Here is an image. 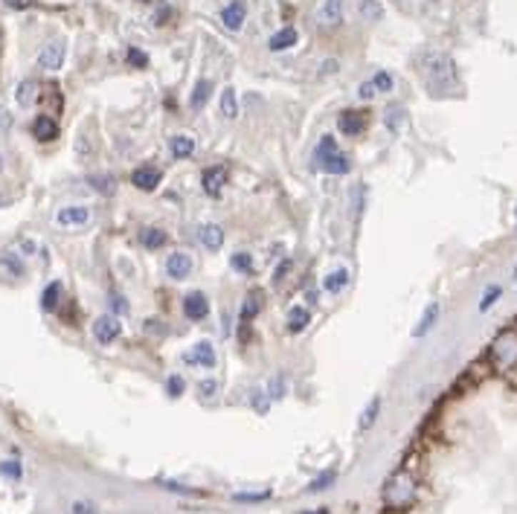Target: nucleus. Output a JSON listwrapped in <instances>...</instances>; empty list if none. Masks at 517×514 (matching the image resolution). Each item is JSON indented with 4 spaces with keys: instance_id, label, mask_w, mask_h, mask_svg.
Segmentation results:
<instances>
[{
    "instance_id": "1",
    "label": "nucleus",
    "mask_w": 517,
    "mask_h": 514,
    "mask_svg": "<svg viewBox=\"0 0 517 514\" xmlns=\"http://www.w3.org/2000/svg\"><path fill=\"white\" fill-rule=\"evenodd\" d=\"M421 73H424L430 94H436V96L451 91L453 81H456V67H453L451 56H445V53H427L421 59Z\"/></svg>"
},
{
    "instance_id": "2",
    "label": "nucleus",
    "mask_w": 517,
    "mask_h": 514,
    "mask_svg": "<svg viewBox=\"0 0 517 514\" xmlns=\"http://www.w3.org/2000/svg\"><path fill=\"white\" fill-rule=\"evenodd\" d=\"M488 363L494 372H511L517 366V328H503L488 346Z\"/></svg>"
},
{
    "instance_id": "3",
    "label": "nucleus",
    "mask_w": 517,
    "mask_h": 514,
    "mask_svg": "<svg viewBox=\"0 0 517 514\" xmlns=\"http://www.w3.org/2000/svg\"><path fill=\"white\" fill-rule=\"evenodd\" d=\"M418 494V483L416 477L410 474V470H396V474L386 480L383 485V503L390 505V508H407Z\"/></svg>"
},
{
    "instance_id": "4",
    "label": "nucleus",
    "mask_w": 517,
    "mask_h": 514,
    "mask_svg": "<svg viewBox=\"0 0 517 514\" xmlns=\"http://www.w3.org/2000/svg\"><path fill=\"white\" fill-rule=\"evenodd\" d=\"M64 56H67L64 41H50V44L38 53V67H41V70H47V73H56V70H61Z\"/></svg>"
},
{
    "instance_id": "5",
    "label": "nucleus",
    "mask_w": 517,
    "mask_h": 514,
    "mask_svg": "<svg viewBox=\"0 0 517 514\" xmlns=\"http://www.w3.org/2000/svg\"><path fill=\"white\" fill-rule=\"evenodd\" d=\"M119 334H122L119 317H114V314L96 317V323H94V337H96V343H102V346H111V343H114Z\"/></svg>"
},
{
    "instance_id": "6",
    "label": "nucleus",
    "mask_w": 517,
    "mask_h": 514,
    "mask_svg": "<svg viewBox=\"0 0 517 514\" xmlns=\"http://www.w3.org/2000/svg\"><path fill=\"white\" fill-rule=\"evenodd\" d=\"M366 125H369V114L366 111H343L337 116V128L343 134H349V137H358L366 131Z\"/></svg>"
},
{
    "instance_id": "7",
    "label": "nucleus",
    "mask_w": 517,
    "mask_h": 514,
    "mask_svg": "<svg viewBox=\"0 0 517 514\" xmlns=\"http://www.w3.org/2000/svg\"><path fill=\"white\" fill-rule=\"evenodd\" d=\"M227 178H230L227 166H212V168H204V175H201V186H204V192H206V195L219 198V195H221V189H224V183H227Z\"/></svg>"
},
{
    "instance_id": "8",
    "label": "nucleus",
    "mask_w": 517,
    "mask_h": 514,
    "mask_svg": "<svg viewBox=\"0 0 517 514\" xmlns=\"http://www.w3.org/2000/svg\"><path fill=\"white\" fill-rule=\"evenodd\" d=\"M88 221H91V209L81 206V203L64 206V209H59V216H56V224H59V227H84Z\"/></svg>"
},
{
    "instance_id": "9",
    "label": "nucleus",
    "mask_w": 517,
    "mask_h": 514,
    "mask_svg": "<svg viewBox=\"0 0 517 514\" xmlns=\"http://www.w3.org/2000/svg\"><path fill=\"white\" fill-rule=\"evenodd\" d=\"M184 361L189 363V366H204V369H212L215 366V349H212V343H206V340H201L198 346H192V352H186L184 355Z\"/></svg>"
},
{
    "instance_id": "10",
    "label": "nucleus",
    "mask_w": 517,
    "mask_h": 514,
    "mask_svg": "<svg viewBox=\"0 0 517 514\" xmlns=\"http://www.w3.org/2000/svg\"><path fill=\"white\" fill-rule=\"evenodd\" d=\"M160 181H163V175H160V168H154V166H143V168L131 171V183L137 189H143V192H154L160 186Z\"/></svg>"
},
{
    "instance_id": "11",
    "label": "nucleus",
    "mask_w": 517,
    "mask_h": 514,
    "mask_svg": "<svg viewBox=\"0 0 517 514\" xmlns=\"http://www.w3.org/2000/svg\"><path fill=\"white\" fill-rule=\"evenodd\" d=\"M393 91V76L390 73H375L372 79H366L363 84H361V96L363 99H372L375 94H390Z\"/></svg>"
},
{
    "instance_id": "12",
    "label": "nucleus",
    "mask_w": 517,
    "mask_h": 514,
    "mask_svg": "<svg viewBox=\"0 0 517 514\" xmlns=\"http://www.w3.org/2000/svg\"><path fill=\"white\" fill-rule=\"evenodd\" d=\"M166 273L171 276V279H186L189 273H192V256L189 253H171L169 259H166Z\"/></svg>"
},
{
    "instance_id": "13",
    "label": "nucleus",
    "mask_w": 517,
    "mask_h": 514,
    "mask_svg": "<svg viewBox=\"0 0 517 514\" xmlns=\"http://www.w3.org/2000/svg\"><path fill=\"white\" fill-rule=\"evenodd\" d=\"M244 18H247V6H244V0H233V4H227L221 9V21L230 32H239L244 26Z\"/></svg>"
},
{
    "instance_id": "14",
    "label": "nucleus",
    "mask_w": 517,
    "mask_h": 514,
    "mask_svg": "<svg viewBox=\"0 0 517 514\" xmlns=\"http://www.w3.org/2000/svg\"><path fill=\"white\" fill-rule=\"evenodd\" d=\"M32 134H35V140H41V143H50V140L59 137V125H56L53 116L41 114V116L32 119Z\"/></svg>"
},
{
    "instance_id": "15",
    "label": "nucleus",
    "mask_w": 517,
    "mask_h": 514,
    "mask_svg": "<svg viewBox=\"0 0 517 514\" xmlns=\"http://www.w3.org/2000/svg\"><path fill=\"white\" fill-rule=\"evenodd\" d=\"M320 26H337L343 21V0H323L317 9Z\"/></svg>"
},
{
    "instance_id": "16",
    "label": "nucleus",
    "mask_w": 517,
    "mask_h": 514,
    "mask_svg": "<svg viewBox=\"0 0 517 514\" xmlns=\"http://www.w3.org/2000/svg\"><path fill=\"white\" fill-rule=\"evenodd\" d=\"M184 314L189 320H204L209 314V303H206V296L201 291H192L186 299H184Z\"/></svg>"
},
{
    "instance_id": "17",
    "label": "nucleus",
    "mask_w": 517,
    "mask_h": 514,
    "mask_svg": "<svg viewBox=\"0 0 517 514\" xmlns=\"http://www.w3.org/2000/svg\"><path fill=\"white\" fill-rule=\"evenodd\" d=\"M320 163V168L323 171H328V175H346V171L352 168V163H349V157L343 154V151H334V154H326L323 160H317Z\"/></svg>"
},
{
    "instance_id": "18",
    "label": "nucleus",
    "mask_w": 517,
    "mask_h": 514,
    "mask_svg": "<svg viewBox=\"0 0 517 514\" xmlns=\"http://www.w3.org/2000/svg\"><path fill=\"white\" fill-rule=\"evenodd\" d=\"M169 151H171V157H175V160H186V157L195 154V140L189 134H175L169 140Z\"/></svg>"
},
{
    "instance_id": "19",
    "label": "nucleus",
    "mask_w": 517,
    "mask_h": 514,
    "mask_svg": "<svg viewBox=\"0 0 517 514\" xmlns=\"http://www.w3.org/2000/svg\"><path fill=\"white\" fill-rule=\"evenodd\" d=\"M198 238H201V244L206 247V250H221V244H224V230L219 227V224H204L201 227V233H198Z\"/></svg>"
},
{
    "instance_id": "20",
    "label": "nucleus",
    "mask_w": 517,
    "mask_h": 514,
    "mask_svg": "<svg viewBox=\"0 0 517 514\" xmlns=\"http://www.w3.org/2000/svg\"><path fill=\"white\" fill-rule=\"evenodd\" d=\"M308 323H311V314L306 311V306H293L288 311V331L291 334H303Z\"/></svg>"
},
{
    "instance_id": "21",
    "label": "nucleus",
    "mask_w": 517,
    "mask_h": 514,
    "mask_svg": "<svg viewBox=\"0 0 517 514\" xmlns=\"http://www.w3.org/2000/svg\"><path fill=\"white\" fill-rule=\"evenodd\" d=\"M436 320H439V303H430L427 308H424V314H421V320H418V326L413 328V337H424L430 328L436 326Z\"/></svg>"
},
{
    "instance_id": "22",
    "label": "nucleus",
    "mask_w": 517,
    "mask_h": 514,
    "mask_svg": "<svg viewBox=\"0 0 517 514\" xmlns=\"http://www.w3.org/2000/svg\"><path fill=\"white\" fill-rule=\"evenodd\" d=\"M296 38H299V35H296V29H293V26H285V29H279V32L271 38V50H273V53L291 50V47L296 44Z\"/></svg>"
},
{
    "instance_id": "23",
    "label": "nucleus",
    "mask_w": 517,
    "mask_h": 514,
    "mask_svg": "<svg viewBox=\"0 0 517 514\" xmlns=\"http://www.w3.org/2000/svg\"><path fill=\"white\" fill-rule=\"evenodd\" d=\"M38 81H32V79H26V81H21L18 84V91H15V99H18V105L21 108H29L35 99H38Z\"/></svg>"
},
{
    "instance_id": "24",
    "label": "nucleus",
    "mask_w": 517,
    "mask_h": 514,
    "mask_svg": "<svg viewBox=\"0 0 517 514\" xmlns=\"http://www.w3.org/2000/svg\"><path fill=\"white\" fill-rule=\"evenodd\" d=\"M346 285H349V271L346 268H337V271L326 273V279H323V291H328V293H337Z\"/></svg>"
},
{
    "instance_id": "25",
    "label": "nucleus",
    "mask_w": 517,
    "mask_h": 514,
    "mask_svg": "<svg viewBox=\"0 0 517 514\" xmlns=\"http://www.w3.org/2000/svg\"><path fill=\"white\" fill-rule=\"evenodd\" d=\"M209 96H212V81H209V79H198L195 91H192V96H189L192 111H201V108L206 105V99H209Z\"/></svg>"
},
{
    "instance_id": "26",
    "label": "nucleus",
    "mask_w": 517,
    "mask_h": 514,
    "mask_svg": "<svg viewBox=\"0 0 517 514\" xmlns=\"http://www.w3.org/2000/svg\"><path fill=\"white\" fill-rule=\"evenodd\" d=\"M383 122H386V128H390L393 134H398L401 128H404V122H407V111H404L401 105H390V108H386Z\"/></svg>"
},
{
    "instance_id": "27",
    "label": "nucleus",
    "mask_w": 517,
    "mask_h": 514,
    "mask_svg": "<svg viewBox=\"0 0 517 514\" xmlns=\"http://www.w3.org/2000/svg\"><path fill=\"white\" fill-rule=\"evenodd\" d=\"M258 311H262V293H250V296L244 299V306H241L239 317H241V323H250Z\"/></svg>"
},
{
    "instance_id": "28",
    "label": "nucleus",
    "mask_w": 517,
    "mask_h": 514,
    "mask_svg": "<svg viewBox=\"0 0 517 514\" xmlns=\"http://www.w3.org/2000/svg\"><path fill=\"white\" fill-rule=\"evenodd\" d=\"M221 114L227 119H236L239 116V96H236V88H227L221 94Z\"/></svg>"
},
{
    "instance_id": "29",
    "label": "nucleus",
    "mask_w": 517,
    "mask_h": 514,
    "mask_svg": "<svg viewBox=\"0 0 517 514\" xmlns=\"http://www.w3.org/2000/svg\"><path fill=\"white\" fill-rule=\"evenodd\" d=\"M378 410H381V398L375 395V398H372V401L366 404L363 415H361V424H358V427H361V430H369V427L375 424V418H378Z\"/></svg>"
},
{
    "instance_id": "30",
    "label": "nucleus",
    "mask_w": 517,
    "mask_h": 514,
    "mask_svg": "<svg viewBox=\"0 0 517 514\" xmlns=\"http://www.w3.org/2000/svg\"><path fill=\"white\" fill-rule=\"evenodd\" d=\"M169 241V236L163 233V230H146L143 233V247L146 250H157V247H163Z\"/></svg>"
},
{
    "instance_id": "31",
    "label": "nucleus",
    "mask_w": 517,
    "mask_h": 514,
    "mask_svg": "<svg viewBox=\"0 0 517 514\" xmlns=\"http://www.w3.org/2000/svg\"><path fill=\"white\" fill-rule=\"evenodd\" d=\"M59 296H61V285L53 282V285L44 291V296H41V303H44L47 311H56V308H59Z\"/></svg>"
},
{
    "instance_id": "32",
    "label": "nucleus",
    "mask_w": 517,
    "mask_h": 514,
    "mask_svg": "<svg viewBox=\"0 0 517 514\" xmlns=\"http://www.w3.org/2000/svg\"><path fill=\"white\" fill-rule=\"evenodd\" d=\"M500 293H503V288H500V285H491V288H486V293H483V299H480V311H483V314H486V311H488V308L497 303V299H500Z\"/></svg>"
},
{
    "instance_id": "33",
    "label": "nucleus",
    "mask_w": 517,
    "mask_h": 514,
    "mask_svg": "<svg viewBox=\"0 0 517 514\" xmlns=\"http://www.w3.org/2000/svg\"><path fill=\"white\" fill-rule=\"evenodd\" d=\"M334 151H340V148H337V140H334V137H331V134H326V137H323V140H320V146H317V151H314V157H317V160H323V157H326V154H334Z\"/></svg>"
},
{
    "instance_id": "34",
    "label": "nucleus",
    "mask_w": 517,
    "mask_h": 514,
    "mask_svg": "<svg viewBox=\"0 0 517 514\" xmlns=\"http://www.w3.org/2000/svg\"><path fill=\"white\" fill-rule=\"evenodd\" d=\"M361 15H363V18H369V21H375V18H381V15H383V9H381L378 0H361Z\"/></svg>"
},
{
    "instance_id": "35",
    "label": "nucleus",
    "mask_w": 517,
    "mask_h": 514,
    "mask_svg": "<svg viewBox=\"0 0 517 514\" xmlns=\"http://www.w3.org/2000/svg\"><path fill=\"white\" fill-rule=\"evenodd\" d=\"M250 265H253L250 253H233V259H230V268H233V271H241V273H247V271H250Z\"/></svg>"
},
{
    "instance_id": "36",
    "label": "nucleus",
    "mask_w": 517,
    "mask_h": 514,
    "mask_svg": "<svg viewBox=\"0 0 517 514\" xmlns=\"http://www.w3.org/2000/svg\"><path fill=\"white\" fill-rule=\"evenodd\" d=\"M285 390H288V387H285L282 375H273V378H271V383H268V395H271L273 401H279V398L285 395Z\"/></svg>"
},
{
    "instance_id": "37",
    "label": "nucleus",
    "mask_w": 517,
    "mask_h": 514,
    "mask_svg": "<svg viewBox=\"0 0 517 514\" xmlns=\"http://www.w3.org/2000/svg\"><path fill=\"white\" fill-rule=\"evenodd\" d=\"M268 407H271V395H268V390H253V410L268 413Z\"/></svg>"
},
{
    "instance_id": "38",
    "label": "nucleus",
    "mask_w": 517,
    "mask_h": 514,
    "mask_svg": "<svg viewBox=\"0 0 517 514\" xmlns=\"http://www.w3.org/2000/svg\"><path fill=\"white\" fill-rule=\"evenodd\" d=\"M166 393H169L171 398H178V395H184V381H181L178 375H171V378L166 381Z\"/></svg>"
},
{
    "instance_id": "39",
    "label": "nucleus",
    "mask_w": 517,
    "mask_h": 514,
    "mask_svg": "<svg viewBox=\"0 0 517 514\" xmlns=\"http://www.w3.org/2000/svg\"><path fill=\"white\" fill-rule=\"evenodd\" d=\"M91 183H94V186H96L102 195H111V192H114V178H108V175H102V178H94Z\"/></svg>"
},
{
    "instance_id": "40",
    "label": "nucleus",
    "mask_w": 517,
    "mask_h": 514,
    "mask_svg": "<svg viewBox=\"0 0 517 514\" xmlns=\"http://www.w3.org/2000/svg\"><path fill=\"white\" fill-rule=\"evenodd\" d=\"M0 474L18 480V477H21V465H18V462H0Z\"/></svg>"
},
{
    "instance_id": "41",
    "label": "nucleus",
    "mask_w": 517,
    "mask_h": 514,
    "mask_svg": "<svg viewBox=\"0 0 517 514\" xmlns=\"http://www.w3.org/2000/svg\"><path fill=\"white\" fill-rule=\"evenodd\" d=\"M146 61H149V59H146V53H140V50H134V47L128 50V64H134V67H146Z\"/></svg>"
},
{
    "instance_id": "42",
    "label": "nucleus",
    "mask_w": 517,
    "mask_h": 514,
    "mask_svg": "<svg viewBox=\"0 0 517 514\" xmlns=\"http://www.w3.org/2000/svg\"><path fill=\"white\" fill-rule=\"evenodd\" d=\"M198 390H201V395H204V398H212L215 393H219V383H215V381H201V387H198Z\"/></svg>"
},
{
    "instance_id": "43",
    "label": "nucleus",
    "mask_w": 517,
    "mask_h": 514,
    "mask_svg": "<svg viewBox=\"0 0 517 514\" xmlns=\"http://www.w3.org/2000/svg\"><path fill=\"white\" fill-rule=\"evenodd\" d=\"M331 480H334V474H320V477H317V480L308 485V491H323V488H326Z\"/></svg>"
},
{
    "instance_id": "44",
    "label": "nucleus",
    "mask_w": 517,
    "mask_h": 514,
    "mask_svg": "<svg viewBox=\"0 0 517 514\" xmlns=\"http://www.w3.org/2000/svg\"><path fill=\"white\" fill-rule=\"evenodd\" d=\"M363 198H366V183H361L358 192H355V212H358V216L363 212Z\"/></svg>"
},
{
    "instance_id": "45",
    "label": "nucleus",
    "mask_w": 517,
    "mask_h": 514,
    "mask_svg": "<svg viewBox=\"0 0 517 514\" xmlns=\"http://www.w3.org/2000/svg\"><path fill=\"white\" fill-rule=\"evenodd\" d=\"M337 67H340V61H337V59H328V61L320 64V76H331V73H337Z\"/></svg>"
},
{
    "instance_id": "46",
    "label": "nucleus",
    "mask_w": 517,
    "mask_h": 514,
    "mask_svg": "<svg viewBox=\"0 0 517 514\" xmlns=\"http://www.w3.org/2000/svg\"><path fill=\"white\" fill-rule=\"evenodd\" d=\"M288 271H291V259H285V262H282V265H279V268H276V273H273V282H282V279H285V273H288Z\"/></svg>"
},
{
    "instance_id": "47",
    "label": "nucleus",
    "mask_w": 517,
    "mask_h": 514,
    "mask_svg": "<svg viewBox=\"0 0 517 514\" xmlns=\"http://www.w3.org/2000/svg\"><path fill=\"white\" fill-rule=\"evenodd\" d=\"M73 514H96V508L91 503H76L73 505Z\"/></svg>"
},
{
    "instance_id": "48",
    "label": "nucleus",
    "mask_w": 517,
    "mask_h": 514,
    "mask_svg": "<svg viewBox=\"0 0 517 514\" xmlns=\"http://www.w3.org/2000/svg\"><path fill=\"white\" fill-rule=\"evenodd\" d=\"M6 6H12V9H29V6H35V0H6Z\"/></svg>"
},
{
    "instance_id": "49",
    "label": "nucleus",
    "mask_w": 517,
    "mask_h": 514,
    "mask_svg": "<svg viewBox=\"0 0 517 514\" xmlns=\"http://www.w3.org/2000/svg\"><path fill=\"white\" fill-rule=\"evenodd\" d=\"M114 311H119V314H125V311H128V306H125V299H122V296H114Z\"/></svg>"
},
{
    "instance_id": "50",
    "label": "nucleus",
    "mask_w": 517,
    "mask_h": 514,
    "mask_svg": "<svg viewBox=\"0 0 517 514\" xmlns=\"http://www.w3.org/2000/svg\"><path fill=\"white\" fill-rule=\"evenodd\" d=\"M6 125H9V114H6L4 108H0V131H4V128H6Z\"/></svg>"
},
{
    "instance_id": "51",
    "label": "nucleus",
    "mask_w": 517,
    "mask_h": 514,
    "mask_svg": "<svg viewBox=\"0 0 517 514\" xmlns=\"http://www.w3.org/2000/svg\"><path fill=\"white\" fill-rule=\"evenodd\" d=\"M169 15H171V12H169V6H160V12L154 15V21L160 24V21H163V18H169Z\"/></svg>"
},
{
    "instance_id": "52",
    "label": "nucleus",
    "mask_w": 517,
    "mask_h": 514,
    "mask_svg": "<svg viewBox=\"0 0 517 514\" xmlns=\"http://www.w3.org/2000/svg\"><path fill=\"white\" fill-rule=\"evenodd\" d=\"M514 279H517V268H514Z\"/></svg>"
},
{
    "instance_id": "53",
    "label": "nucleus",
    "mask_w": 517,
    "mask_h": 514,
    "mask_svg": "<svg viewBox=\"0 0 517 514\" xmlns=\"http://www.w3.org/2000/svg\"><path fill=\"white\" fill-rule=\"evenodd\" d=\"M140 4H146V0H140Z\"/></svg>"
},
{
    "instance_id": "54",
    "label": "nucleus",
    "mask_w": 517,
    "mask_h": 514,
    "mask_svg": "<svg viewBox=\"0 0 517 514\" xmlns=\"http://www.w3.org/2000/svg\"><path fill=\"white\" fill-rule=\"evenodd\" d=\"M514 216H517V212H514Z\"/></svg>"
}]
</instances>
